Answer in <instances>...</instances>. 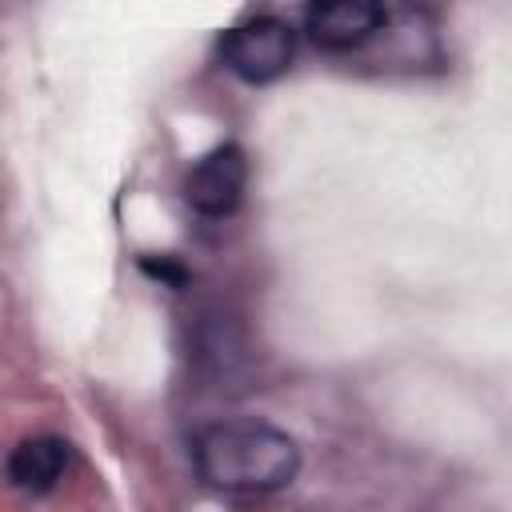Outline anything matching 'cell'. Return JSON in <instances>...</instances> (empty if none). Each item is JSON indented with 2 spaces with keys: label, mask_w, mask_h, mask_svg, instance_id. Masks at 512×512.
I'll return each instance as SVG.
<instances>
[{
  "label": "cell",
  "mask_w": 512,
  "mask_h": 512,
  "mask_svg": "<svg viewBox=\"0 0 512 512\" xmlns=\"http://www.w3.org/2000/svg\"><path fill=\"white\" fill-rule=\"evenodd\" d=\"M192 468L216 492L268 496L296 480L300 444L256 416L212 420L192 436Z\"/></svg>",
  "instance_id": "cell-1"
},
{
  "label": "cell",
  "mask_w": 512,
  "mask_h": 512,
  "mask_svg": "<svg viewBox=\"0 0 512 512\" xmlns=\"http://www.w3.org/2000/svg\"><path fill=\"white\" fill-rule=\"evenodd\" d=\"M220 56L228 72L240 76L244 84H272L276 76L288 72L296 56V32L280 16H252L224 32Z\"/></svg>",
  "instance_id": "cell-2"
},
{
  "label": "cell",
  "mask_w": 512,
  "mask_h": 512,
  "mask_svg": "<svg viewBox=\"0 0 512 512\" xmlns=\"http://www.w3.org/2000/svg\"><path fill=\"white\" fill-rule=\"evenodd\" d=\"M244 180H248V160L240 144H220L208 156H200L192 164V172L184 176V200L196 216L208 220H224L240 208L244 196Z\"/></svg>",
  "instance_id": "cell-3"
},
{
  "label": "cell",
  "mask_w": 512,
  "mask_h": 512,
  "mask_svg": "<svg viewBox=\"0 0 512 512\" xmlns=\"http://www.w3.org/2000/svg\"><path fill=\"white\" fill-rule=\"evenodd\" d=\"M388 12L376 0H324L304 12V32L320 52H352L384 28Z\"/></svg>",
  "instance_id": "cell-4"
},
{
  "label": "cell",
  "mask_w": 512,
  "mask_h": 512,
  "mask_svg": "<svg viewBox=\"0 0 512 512\" xmlns=\"http://www.w3.org/2000/svg\"><path fill=\"white\" fill-rule=\"evenodd\" d=\"M68 468V444L60 436H28L8 452V484L20 492H52Z\"/></svg>",
  "instance_id": "cell-5"
},
{
  "label": "cell",
  "mask_w": 512,
  "mask_h": 512,
  "mask_svg": "<svg viewBox=\"0 0 512 512\" xmlns=\"http://www.w3.org/2000/svg\"><path fill=\"white\" fill-rule=\"evenodd\" d=\"M140 268H144L148 276H156V280L172 284V288H184V284H188V268H184V264H176V260H152V256H144V260H140Z\"/></svg>",
  "instance_id": "cell-6"
}]
</instances>
